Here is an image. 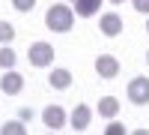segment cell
Returning <instances> with one entry per match:
<instances>
[{
  "instance_id": "18",
  "label": "cell",
  "mask_w": 149,
  "mask_h": 135,
  "mask_svg": "<svg viewBox=\"0 0 149 135\" xmlns=\"http://www.w3.org/2000/svg\"><path fill=\"white\" fill-rule=\"evenodd\" d=\"M18 117L24 120V123H27V120H33V108H21V111H18Z\"/></svg>"
},
{
  "instance_id": "21",
  "label": "cell",
  "mask_w": 149,
  "mask_h": 135,
  "mask_svg": "<svg viewBox=\"0 0 149 135\" xmlns=\"http://www.w3.org/2000/svg\"><path fill=\"white\" fill-rule=\"evenodd\" d=\"M146 30H149V24H146Z\"/></svg>"
},
{
  "instance_id": "20",
  "label": "cell",
  "mask_w": 149,
  "mask_h": 135,
  "mask_svg": "<svg viewBox=\"0 0 149 135\" xmlns=\"http://www.w3.org/2000/svg\"><path fill=\"white\" fill-rule=\"evenodd\" d=\"M146 63H149V54H146Z\"/></svg>"
},
{
  "instance_id": "16",
  "label": "cell",
  "mask_w": 149,
  "mask_h": 135,
  "mask_svg": "<svg viewBox=\"0 0 149 135\" xmlns=\"http://www.w3.org/2000/svg\"><path fill=\"white\" fill-rule=\"evenodd\" d=\"M104 132L107 135H125V126L122 123H110V126H104Z\"/></svg>"
},
{
  "instance_id": "19",
  "label": "cell",
  "mask_w": 149,
  "mask_h": 135,
  "mask_svg": "<svg viewBox=\"0 0 149 135\" xmlns=\"http://www.w3.org/2000/svg\"><path fill=\"white\" fill-rule=\"evenodd\" d=\"M110 3H125V0H110Z\"/></svg>"
},
{
  "instance_id": "8",
  "label": "cell",
  "mask_w": 149,
  "mask_h": 135,
  "mask_svg": "<svg viewBox=\"0 0 149 135\" xmlns=\"http://www.w3.org/2000/svg\"><path fill=\"white\" fill-rule=\"evenodd\" d=\"M90 120H93V111L86 105H74V111H72V117H69V123H72V129L74 132H84L86 126H90Z\"/></svg>"
},
{
  "instance_id": "1",
  "label": "cell",
  "mask_w": 149,
  "mask_h": 135,
  "mask_svg": "<svg viewBox=\"0 0 149 135\" xmlns=\"http://www.w3.org/2000/svg\"><path fill=\"white\" fill-rule=\"evenodd\" d=\"M45 24H48V30H54V33H69L72 24H74L72 3H54L51 9L45 12Z\"/></svg>"
},
{
  "instance_id": "11",
  "label": "cell",
  "mask_w": 149,
  "mask_h": 135,
  "mask_svg": "<svg viewBox=\"0 0 149 135\" xmlns=\"http://www.w3.org/2000/svg\"><path fill=\"white\" fill-rule=\"evenodd\" d=\"M98 114H102V117H107V120H113V117L119 114V102L113 99V96H104V99L98 102Z\"/></svg>"
},
{
  "instance_id": "15",
  "label": "cell",
  "mask_w": 149,
  "mask_h": 135,
  "mask_svg": "<svg viewBox=\"0 0 149 135\" xmlns=\"http://www.w3.org/2000/svg\"><path fill=\"white\" fill-rule=\"evenodd\" d=\"M12 6H15L18 12H30L36 6V0H12Z\"/></svg>"
},
{
  "instance_id": "9",
  "label": "cell",
  "mask_w": 149,
  "mask_h": 135,
  "mask_svg": "<svg viewBox=\"0 0 149 135\" xmlns=\"http://www.w3.org/2000/svg\"><path fill=\"white\" fill-rule=\"evenodd\" d=\"M48 84H51L54 90H69L72 87V72L69 69H54L51 75H48Z\"/></svg>"
},
{
  "instance_id": "5",
  "label": "cell",
  "mask_w": 149,
  "mask_h": 135,
  "mask_svg": "<svg viewBox=\"0 0 149 135\" xmlns=\"http://www.w3.org/2000/svg\"><path fill=\"white\" fill-rule=\"evenodd\" d=\"M0 90H3L6 96H18L24 90V75L15 72V69H6V75L0 78Z\"/></svg>"
},
{
  "instance_id": "17",
  "label": "cell",
  "mask_w": 149,
  "mask_h": 135,
  "mask_svg": "<svg viewBox=\"0 0 149 135\" xmlns=\"http://www.w3.org/2000/svg\"><path fill=\"white\" fill-rule=\"evenodd\" d=\"M131 3H134V9H137V12L149 15V0H131Z\"/></svg>"
},
{
  "instance_id": "4",
  "label": "cell",
  "mask_w": 149,
  "mask_h": 135,
  "mask_svg": "<svg viewBox=\"0 0 149 135\" xmlns=\"http://www.w3.org/2000/svg\"><path fill=\"white\" fill-rule=\"evenodd\" d=\"M95 72H98L104 81L116 78V75H119V60L110 57V54H98V57H95Z\"/></svg>"
},
{
  "instance_id": "6",
  "label": "cell",
  "mask_w": 149,
  "mask_h": 135,
  "mask_svg": "<svg viewBox=\"0 0 149 135\" xmlns=\"http://www.w3.org/2000/svg\"><path fill=\"white\" fill-rule=\"evenodd\" d=\"M42 123L51 129V132H57V129H63L66 126V111L60 105H48L45 111H42Z\"/></svg>"
},
{
  "instance_id": "7",
  "label": "cell",
  "mask_w": 149,
  "mask_h": 135,
  "mask_svg": "<svg viewBox=\"0 0 149 135\" xmlns=\"http://www.w3.org/2000/svg\"><path fill=\"white\" fill-rule=\"evenodd\" d=\"M98 30H102L104 36H110V39H113V36L122 33V18L116 15V12H104V15H102V24H98Z\"/></svg>"
},
{
  "instance_id": "12",
  "label": "cell",
  "mask_w": 149,
  "mask_h": 135,
  "mask_svg": "<svg viewBox=\"0 0 149 135\" xmlns=\"http://www.w3.org/2000/svg\"><path fill=\"white\" fill-rule=\"evenodd\" d=\"M0 132H3V135H24V132H27V126H24V120L18 117V120H9Z\"/></svg>"
},
{
  "instance_id": "3",
  "label": "cell",
  "mask_w": 149,
  "mask_h": 135,
  "mask_svg": "<svg viewBox=\"0 0 149 135\" xmlns=\"http://www.w3.org/2000/svg\"><path fill=\"white\" fill-rule=\"evenodd\" d=\"M128 102L134 105H146L149 102V78H131L128 81Z\"/></svg>"
},
{
  "instance_id": "14",
  "label": "cell",
  "mask_w": 149,
  "mask_h": 135,
  "mask_svg": "<svg viewBox=\"0 0 149 135\" xmlns=\"http://www.w3.org/2000/svg\"><path fill=\"white\" fill-rule=\"evenodd\" d=\"M12 39H15V27H12L9 21H0V42H3V45H9Z\"/></svg>"
},
{
  "instance_id": "13",
  "label": "cell",
  "mask_w": 149,
  "mask_h": 135,
  "mask_svg": "<svg viewBox=\"0 0 149 135\" xmlns=\"http://www.w3.org/2000/svg\"><path fill=\"white\" fill-rule=\"evenodd\" d=\"M12 66H15V51L9 45H3L0 48V69H12Z\"/></svg>"
},
{
  "instance_id": "10",
  "label": "cell",
  "mask_w": 149,
  "mask_h": 135,
  "mask_svg": "<svg viewBox=\"0 0 149 135\" xmlns=\"http://www.w3.org/2000/svg\"><path fill=\"white\" fill-rule=\"evenodd\" d=\"M72 6L81 18H93L98 12V6H102V0H72Z\"/></svg>"
},
{
  "instance_id": "2",
  "label": "cell",
  "mask_w": 149,
  "mask_h": 135,
  "mask_svg": "<svg viewBox=\"0 0 149 135\" xmlns=\"http://www.w3.org/2000/svg\"><path fill=\"white\" fill-rule=\"evenodd\" d=\"M27 60H30V66H51L54 63V48L48 42H33L30 51H27Z\"/></svg>"
}]
</instances>
